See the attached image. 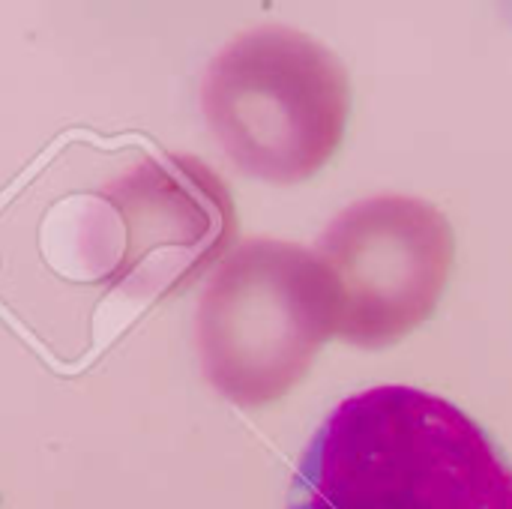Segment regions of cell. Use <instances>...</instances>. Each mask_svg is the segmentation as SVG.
Here are the masks:
<instances>
[{"label": "cell", "mask_w": 512, "mask_h": 509, "mask_svg": "<svg viewBox=\"0 0 512 509\" xmlns=\"http://www.w3.org/2000/svg\"><path fill=\"white\" fill-rule=\"evenodd\" d=\"M288 509H512V468L450 399L384 384L324 420Z\"/></svg>", "instance_id": "cell-1"}, {"label": "cell", "mask_w": 512, "mask_h": 509, "mask_svg": "<svg viewBox=\"0 0 512 509\" xmlns=\"http://www.w3.org/2000/svg\"><path fill=\"white\" fill-rule=\"evenodd\" d=\"M201 105L240 171L291 186L315 177L339 150L351 84L321 42L291 27H258L213 57Z\"/></svg>", "instance_id": "cell-2"}, {"label": "cell", "mask_w": 512, "mask_h": 509, "mask_svg": "<svg viewBox=\"0 0 512 509\" xmlns=\"http://www.w3.org/2000/svg\"><path fill=\"white\" fill-rule=\"evenodd\" d=\"M336 318V285L318 255L249 240L222 261L201 297L204 375L234 405H270L303 381Z\"/></svg>", "instance_id": "cell-3"}, {"label": "cell", "mask_w": 512, "mask_h": 509, "mask_svg": "<svg viewBox=\"0 0 512 509\" xmlns=\"http://www.w3.org/2000/svg\"><path fill=\"white\" fill-rule=\"evenodd\" d=\"M318 258L336 285V336L378 351L435 312L453 270L456 237L435 204L375 195L327 225Z\"/></svg>", "instance_id": "cell-4"}, {"label": "cell", "mask_w": 512, "mask_h": 509, "mask_svg": "<svg viewBox=\"0 0 512 509\" xmlns=\"http://www.w3.org/2000/svg\"><path fill=\"white\" fill-rule=\"evenodd\" d=\"M111 210L123 225L114 279L138 294L189 288L237 234L231 192L195 156L144 159L111 189Z\"/></svg>", "instance_id": "cell-5"}]
</instances>
